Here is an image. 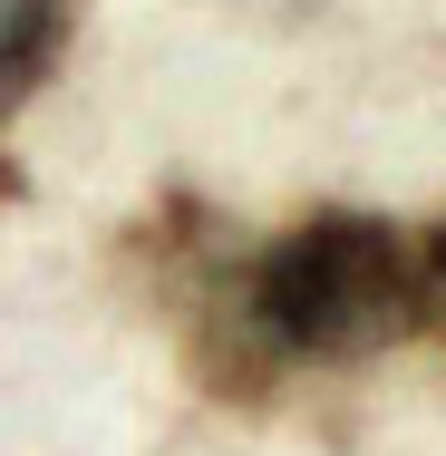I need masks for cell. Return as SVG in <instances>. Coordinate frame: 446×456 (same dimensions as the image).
I'll list each match as a JSON object with an SVG mask.
<instances>
[{
  "label": "cell",
  "instance_id": "2",
  "mask_svg": "<svg viewBox=\"0 0 446 456\" xmlns=\"http://www.w3.org/2000/svg\"><path fill=\"white\" fill-rule=\"evenodd\" d=\"M418 291H427V330H446V224L418 243Z\"/></svg>",
  "mask_w": 446,
  "mask_h": 456
},
{
  "label": "cell",
  "instance_id": "3",
  "mask_svg": "<svg viewBox=\"0 0 446 456\" xmlns=\"http://www.w3.org/2000/svg\"><path fill=\"white\" fill-rule=\"evenodd\" d=\"M0 194H20V175H10V166H0Z\"/></svg>",
  "mask_w": 446,
  "mask_h": 456
},
{
  "label": "cell",
  "instance_id": "1",
  "mask_svg": "<svg viewBox=\"0 0 446 456\" xmlns=\"http://www.w3.org/2000/svg\"><path fill=\"white\" fill-rule=\"evenodd\" d=\"M69 29H78L69 0H0V117H20L29 97L59 78Z\"/></svg>",
  "mask_w": 446,
  "mask_h": 456
}]
</instances>
